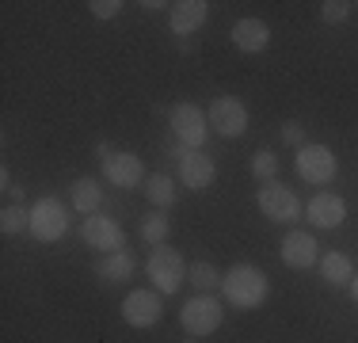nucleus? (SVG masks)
<instances>
[{
    "label": "nucleus",
    "mask_w": 358,
    "mask_h": 343,
    "mask_svg": "<svg viewBox=\"0 0 358 343\" xmlns=\"http://www.w3.org/2000/svg\"><path fill=\"white\" fill-rule=\"evenodd\" d=\"M221 294H225V302L236 305V309H259L271 294V282L255 263H236V267L221 279Z\"/></svg>",
    "instance_id": "obj_1"
},
{
    "label": "nucleus",
    "mask_w": 358,
    "mask_h": 343,
    "mask_svg": "<svg viewBox=\"0 0 358 343\" xmlns=\"http://www.w3.org/2000/svg\"><path fill=\"white\" fill-rule=\"evenodd\" d=\"M255 202H259L263 218H267V221H278V225H289V221H297V214H301V202H297V195L289 191L286 183H278V179H271V183H259V191H255Z\"/></svg>",
    "instance_id": "obj_2"
},
{
    "label": "nucleus",
    "mask_w": 358,
    "mask_h": 343,
    "mask_svg": "<svg viewBox=\"0 0 358 343\" xmlns=\"http://www.w3.org/2000/svg\"><path fill=\"white\" fill-rule=\"evenodd\" d=\"M145 271H149V279L157 282L160 294H176V290L187 282V263H183V255H179L176 248H168V244H160L157 252L149 255Z\"/></svg>",
    "instance_id": "obj_3"
},
{
    "label": "nucleus",
    "mask_w": 358,
    "mask_h": 343,
    "mask_svg": "<svg viewBox=\"0 0 358 343\" xmlns=\"http://www.w3.org/2000/svg\"><path fill=\"white\" fill-rule=\"evenodd\" d=\"M65 229H69V210H65V202L38 199L35 206H31V237L35 240L54 244V240L65 237Z\"/></svg>",
    "instance_id": "obj_4"
},
{
    "label": "nucleus",
    "mask_w": 358,
    "mask_h": 343,
    "mask_svg": "<svg viewBox=\"0 0 358 343\" xmlns=\"http://www.w3.org/2000/svg\"><path fill=\"white\" fill-rule=\"evenodd\" d=\"M168 122H172V134L176 141L183 145V149H202L206 145V111L194 107V103H179V107H172V115H168Z\"/></svg>",
    "instance_id": "obj_5"
},
{
    "label": "nucleus",
    "mask_w": 358,
    "mask_h": 343,
    "mask_svg": "<svg viewBox=\"0 0 358 343\" xmlns=\"http://www.w3.org/2000/svg\"><path fill=\"white\" fill-rule=\"evenodd\" d=\"M297 176L305 179V183H331V179H336V153L328 149V145H301V149H297Z\"/></svg>",
    "instance_id": "obj_6"
},
{
    "label": "nucleus",
    "mask_w": 358,
    "mask_h": 343,
    "mask_svg": "<svg viewBox=\"0 0 358 343\" xmlns=\"http://www.w3.org/2000/svg\"><path fill=\"white\" fill-rule=\"evenodd\" d=\"M221 302H214L210 294H199L191 298V302L183 305V313H179V324H183L191 336H210V332L221 328Z\"/></svg>",
    "instance_id": "obj_7"
},
{
    "label": "nucleus",
    "mask_w": 358,
    "mask_h": 343,
    "mask_svg": "<svg viewBox=\"0 0 358 343\" xmlns=\"http://www.w3.org/2000/svg\"><path fill=\"white\" fill-rule=\"evenodd\" d=\"M206 118H210V130H217L221 137H241L248 130V111L236 96H217L210 103Z\"/></svg>",
    "instance_id": "obj_8"
},
{
    "label": "nucleus",
    "mask_w": 358,
    "mask_h": 343,
    "mask_svg": "<svg viewBox=\"0 0 358 343\" xmlns=\"http://www.w3.org/2000/svg\"><path fill=\"white\" fill-rule=\"evenodd\" d=\"M84 244H92L96 252H126V233L122 225H118L115 218H107V214H92V218H84Z\"/></svg>",
    "instance_id": "obj_9"
},
{
    "label": "nucleus",
    "mask_w": 358,
    "mask_h": 343,
    "mask_svg": "<svg viewBox=\"0 0 358 343\" xmlns=\"http://www.w3.org/2000/svg\"><path fill=\"white\" fill-rule=\"evenodd\" d=\"M160 290H130L122 298V316L130 328H152L160 321Z\"/></svg>",
    "instance_id": "obj_10"
},
{
    "label": "nucleus",
    "mask_w": 358,
    "mask_h": 343,
    "mask_svg": "<svg viewBox=\"0 0 358 343\" xmlns=\"http://www.w3.org/2000/svg\"><path fill=\"white\" fill-rule=\"evenodd\" d=\"M217 168L214 160L206 157L202 149H183L179 145V179H183V187H191V191H206L210 183H214Z\"/></svg>",
    "instance_id": "obj_11"
},
{
    "label": "nucleus",
    "mask_w": 358,
    "mask_h": 343,
    "mask_svg": "<svg viewBox=\"0 0 358 343\" xmlns=\"http://www.w3.org/2000/svg\"><path fill=\"white\" fill-rule=\"evenodd\" d=\"M305 214H309V221H313L317 229H339V225L347 221V202L339 199V195L320 191L317 199L305 206Z\"/></svg>",
    "instance_id": "obj_12"
},
{
    "label": "nucleus",
    "mask_w": 358,
    "mask_h": 343,
    "mask_svg": "<svg viewBox=\"0 0 358 343\" xmlns=\"http://www.w3.org/2000/svg\"><path fill=\"white\" fill-rule=\"evenodd\" d=\"M317 240H313V233H301V229H294V233H286L282 240V263L294 271H305L317 263Z\"/></svg>",
    "instance_id": "obj_13"
},
{
    "label": "nucleus",
    "mask_w": 358,
    "mask_h": 343,
    "mask_svg": "<svg viewBox=\"0 0 358 343\" xmlns=\"http://www.w3.org/2000/svg\"><path fill=\"white\" fill-rule=\"evenodd\" d=\"M103 176L110 179L115 187H141V179H145V172H141V160L134 157V153H115L110 160H103Z\"/></svg>",
    "instance_id": "obj_14"
},
{
    "label": "nucleus",
    "mask_w": 358,
    "mask_h": 343,
    "mask_svg": "<svg viewBox=\"0 0 358 343\" xmlns=\"http://www.w3.org/2000/svg\"><path fill=\"white\" fill-rule=\"evenodd\" d=\"M206 20H210L206 0H179L172 8V34H179V38H183V34H194Z\"/></svg>",
    "instance_id": "obj_15"
},
{
    "label": "nucleus",
    "mask_w": 358,
    "mask_h": 343,
    "mask_svg": "<svg viewBox=\"0 0 358 343\" xmlns=\"http://www.w3.org/2000/svg\"><path fill=\"white\" fill-rule=\"evenodd\" d=\"M233 42H236V50H244V54H259V50H267V42H271V27L263 20H255V15L236 20Z\"/></svg>",
    "instance_id": "obj_16"
},
{
    "label": "nucleus",
    "mask_w": 358,
    "mask_h": 343,
    "mask_svg": "<svg viewBox=\"0 0 358 343\" xmlns=\"http://www.w3.org/2000/svg\"><path fill=\"white\" fill-rule=\"evenodd\" d=\"M320 274H324L328 286H351V282H355V263L347 260L343 252H328L320 260Z\"/></svg>",
    "instance_id": "obj_17"
},
{
    "label": "nucleus",
    "mask_w": 358,
    "mask_h": 343,
    "mask_svg": "<svg viewBox=\"0 0 358 343\" xmlns=\"http://www.w3.org/2000/svg\"><path fill=\"white\" fill-rule=\"evenodd\" d=\"M96 271H99V279H107V282H126L138 271V260H134L130 252H110L96 263Z\"/></svg>",
    "instance_id": "obj_18"
},
{
    "label": "nucleus",
    "mask_w": 358,
    "mask_h": 343,
    "mask_svg": "<svg viewBox=\"0 0 358 343\" xmlns=\"http://www.w3.org/2000/svg\"><path fill=\"white\" fill-rule=\"evenodd\" d=\"M69 195H73V206H76L80 214H88V218L99 210V202H103V191H99V183H96V179H88V176L76 179V183L69 187Z\"/></svg>",
    "instance_id": "obj_19"
},
{
    "label": "nucleus",
    "mask_w": 358,
    "mask_h": 343,
    "mask_svg": "<svg viewBox=\"0 0 358 343\" xmlns=\"http://www.w3.org/2000/svg\"><path fill=\"white\" fill-rule=\"evenodd\" d=\"M145 199L157 206V210L172 206V202H176V183H172V176H164V172H152V176L145 179Z\"/></svg>",
    "instance_id": "obj_20"
},
{
    "label": "nucleus",
    "mask_w": 358,
    "mask_h": 343,
    "mask_svg": "<svg viewBox=\"0 0 358 343\" xmlns=\"http://www.w3.org/2000/svg\"><path fill=\"white\" fill-rule=\"evenodd\" d=\"M221 279H225V274H217V267H214V263H206V260H199V263H191V267H187V282H191L199 294L221 290Z\"/></svg>",
    "instance_id": "obj_21"
},
{
    "label": "nucleus",
    "mask_w": 358,
    "mask_h": 343,
    "mask_svg": "<svg viewBox=\"0 0 358 343\" xmlns=\"http://www.w3.org/2000/svg\"><path fill=\"white\" fill-rule=\"evenodd\" d=\"M168 218H164V210H157V214H145V221H141V237H145V244H152V248H160L168 240Z\"/></svg>",
    "instance_id": "obj_22"
},
{
    "label": "nucleus",
    "mask_w": 358,
    "mask_h": 343,
    "mask_svg": "<svg viewBox=\"0 0 358 343\" xmlns=\"http://www.w3.org/2000/svg\"><path fill=\"white\" fill-rule=\"evenodd\" d=\"M0 229H4V237L23 233V229H31V214H23V206H4V214H0Z\"/></svg>",
    "instance_id": "obj_23"
},
{
    "label": "nucleus",
    "mask_w": 358,
    "mask_h": 343,
    "mask_svg": "<svg viewBox=\"0 0 358 343\" xmlns=\"http://www.w3.org/2000/svg\"><path fill=\"white\" fill-rule=\"evenodd\" d=\"M275 172H278V157L271 149H259L252 157V176L259 179V183H271V179H275Z\"/></svg>",
    "instance_id": "obj_24"
},
{
    "label": "nucleus",
    "mask_w": 358,
    "mask_h": 343,
    "mask_svg": "<svg viewBox=\"0 0 358 343\" xmlns=\"http://www.w3.org/2000/svg\"><path fill=\"white\" fill-rule=\"evenodd\" d=\"M320 15H324V23H343L347 15H351V4H347V0H324Z\"/></svg>",
    "instance_id": "obj_25"
},
{
    "label": "nucleus",
    "mask_w": 358,
    "mask_h": 343,
    "mask_svg": "<svg viewBox=\"0 0 358 343\" xmlns=\"http://www.w3.org/2000/svg\"><path fill=\"white\" fill-rule=\"evenodd\" d=\"M92 15H96V20H115L118 12H122V0H92Z\"/></svg>",
    "instance_id": "obj_26"
},
{
    "label": "nucleus",
    "mask_w": 358,
    "mask_h": 343,
    "mask_svg": "<svg viewBox=\"0 0 358 343\" xmlns=\"http://www.w3.org/2000/svg\"><path fill=\"white\" fill-rule=\"evenodd\" d=\"M282 141H286V145H294V149H297V145L305 141V130H301V122H286V126H282Z\"/></svg>",
    "instance_id": "obj_27"
},
{
    "label": "nucleus",
    "mask_w": 358,
    "mask_h": 343,
    "mask_svg": "<svg viewBox=\"0 0 358 343\" xmlns=\"http://www.w3.org/2000/svg\"><path fill=\"white\" fill-rule=\"evenodd\" d=\"M96 153H99V157H103V160H110V157H115V149H110L107 141H99V145H96Z\"/></svg>",
    "instance_id": "obj_28"
},
{
    "label": "nucleus",
    "mask_w": 358,
    "mask_h": 343,
    "mask_svg": "<svg viewBox=\"0 0 358 343\" xmlns=\"http://www.w3.org/2000/svg\"><path fill=\"white\" fill-rule=\"evenodd\" d=\"M141 8H145V12H160V8H168V4H160V0H145Z\"/></svg>",
    "instance_id": "obj_29"
},
{
    "label": "nucleus",
    "mask_w": 358,
    "mask_h": 343,
    "mask_svg": "<svg viewBox=\"0 0 358 343\" xmlns=\"http://www.w3.org/2000/svg\"><path fill=\"white\" fill-rule=\"evenodd\" d=\"M351 294H355V302H358V274H355V282H351Z\"/></svg>",
    "instance_id": "obj_30"
}]
</instances>
